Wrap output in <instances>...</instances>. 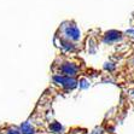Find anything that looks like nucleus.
<instances>
[{
  "instance_id": "obj_1",
  "label": "nucleus",
  "mask_w": 134,
  "mask_h": 134,
  "mask_svg": "<svg viewBox=\"0 0 134 134\" xmlns=\"http://www.w3.org/2000/svg\"><path fill=\"white\" fill-rule=\"evenodd\" d=\"M54 44L64 52L72 53L81 50V30L72 21H66L57 30Z\"/></svg>"
},
{
  "instance_id": "obj_2",
  "label": "nucleus",
  "mask_w": 134,
  "mask_h": 134,
  "mask_svg": "<svg viewBox=\"0 0 134 134\" xmlns=\"http://www.w3.org/2000/svg\"><path fill=\"white\" fill-rule=\"evenodd\" d=\"M80 63H83L82 60H74L72 58L68 56H60L58 57L52 66V71L56 72V75H60V76H68V77H74L76 76V71H81V66Z\"/></svg>"
}]
</instances>
